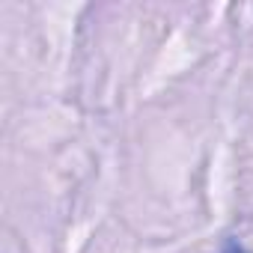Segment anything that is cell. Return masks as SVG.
I'll return each mask as SVG.
<instances>
[{
  "label": "cell",
  "mask_w": 253,
  "mask_h": 253,
  "mask_svg": "<svg viewBox=\"0 0 253 253\" xmlns=\"http://www.w3.org/2000/svg\"><path fill=\"white\" fill-rule=\"evenodd\" d=\"M217 253H253V250H247L238 238H223V244L217 247Z\"/></svg>",
  "instance_id": "6da1fadb"
}]
</instances>
